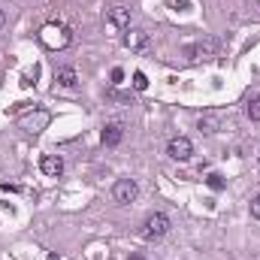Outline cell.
Here are the masks:
<instances>
[{"label":"cell","instance_id":"cell-8","mask_svg":"<svg viewBox=\"0 0 260 260\" xmlns=\"http://www.w3.org/2000/svg\"><path fill=\"white\" fill-rule=\"evenodd\" d=\"M40 170H43L49 179H58V176L64 173V160H61L58 154H46V157L40 160Z\"/></svg>","mask_w":260,"mask_h":260},{"label":"cell","instance_id":"cell-12","mask_svg":"<svg viewBox=\"0 0 260 260\" xmlns=\"http://www.w3.org/2000/svg\"><path fill=\"white\" fill-rule=\"evenodd\" d=\"M200 130H203V133H209V136H212V133H218V130H221V118H218V115H212V112H206V115L200 118Z\"/></svg>","mask_w":260,"mask_h":260},{"label":"cell","instance_id":"cell-5","mask_svg":"<svg viewBox=\"0 0 260 260\" xmlns=\"http://www.w3.org/2000/svg\"><path fill=\"white\" fill-rule=\"evenodd\" d=\"M121 43L127 46L130 52H136V55H148L151 52V40H148L145 30H124V40Z\"/></svg>","mask_w":260,"mask_h":260},{"label":"cell","instance_id":"cell-2","mask_svg":"<svg viewBox=\"0 0 260 260\" xmlns=\"http://www.w3.org/2000/svg\"><path fill=\"white\" fill-rule=\"evenodd\" d=\"M145 239H160V236H167L170 233V218L164 215V212H154V215H148L145 218Z\"/></svg>","mask_w":260,"mask_h":260},{"label":"cell","instance_id":"cell-18","mask_svg":"<svg viewBox=\"0 0 260 260\" xmlns=\"http://www.w3.org/2000/svg\"><path fill=\"white\" fill-rule=\"evenodd\" d=\"M3 24H6V15H3V12H0V27H3Z\"/></svg>","mask_w":260,"mask_h":260},{"label":"cell","instance_id":"cell-7","mask_svg":"<svg viewBox=\"0 0 260 260\" xmlns=\"http://www.w3.org/2000/svg\"><path fill=\"white\" fill-rule=\"evenodd\" d=\"M49 121H52V115H49L46 109H37L34 115H21V118H18V124L27 130V133H40V130H46L49 127Z\"/></svg>","mask_w":260,"mask_h":260},{"label":"cell","instance_id":"cell-3","mask_svg":"<svg viewBox=\"0 0 260 260\" xmlns=\"http://www.w3.org/2000/svg\"><path fill=\"white\" fill-rule=\"evenodd\" d=\"M188 55H191V61H212V58H218V40H212V37L200 40L194 46H188Z\"/></svg>","mask_w":260,"mask_h":260},{"label":"cell","instance_id":"cell-15","mask_svg":"<svg viewBox=\"0 0 260 260\" xmlns=\"http://www.w3.org/2000/svg\"><path fill=\"white\" fill-rule=\"evenodd\" d=\"M133 88H136V91H145V88H148L145 73H133Z\"/></svg>","mask_w":260,"mask_h":260},{"label":"cell","instance_id":"cell-14","mask_svg":"<svg viewBox=\"0 0 260 260\" xmlns=\"http://www.w3.org/2000/svg\"><path fill=\"white\" fill-rule=\"evenodd\" d=\"M206 182H209V188H212V191H224V176H218V173H212V176H209Z\"/></svg>","mask_w":260,"mask_h":260},{"label":"cell","instance_id":"cell-11","mask_svg":"<svg viewBox=\"0 0 260 260\" xmlns=\"http://www.w3.org/2000/svg\"><path fill=\"white\" fill-rule=\"evenodd\" d=\"M55 82H58L61 88H76V85H79V76H76L73 67H61V70L55 73Z\"/></svg>","mask_w":260,"mask_h":260},{"label":"cell","instance_id":"cell-4","mask_svg":"<svg viewBox=\"0 0 260 260\" xmlns=\"http://www.w3.org/2000/svg\"><path fill=\"white\" fill-rule=\"evenodd\" d=\"M167 154H170L173 160H188V157L194 154V142H191L188 136H173V139L167 142Z\"/></svg>","mask_w":260,"mask_h":260},{"label":"cell","instance_id":"cell-6","mask_svg":"<svg viewBox=\"0 0 260 260\" xmlns=\"http://www.w3.org/2000/svg\"><path fill=\"white\" fill-rule=\"evenodd\" d=\"M112 197H115V203L127 206V203H133V200L139 197V185H136L133 179H118L115 188H112Z\"/></svg>","mask_w":260,"mask_h":260},{"label":"cell","instance_id":"cell-17","mask_svg":"<svg viewBox=\"0 0 260 260\" xmlns=\"http://www.w3.org/2000/svg\"><path fill=\"white\" fill-rule=\"evenodd\" d=\"M121 79H124V70L115 67V70H112V85H121Z\"/></svg>","mask_w":260,"mask_h":260},{"label":"cell","instance_id":"cell-19","mask_svg":"<svg viewBox=\"0 0 260 260\" xmlns=\"http://www.w3.org/2000/svg\"><path fill=\"white\" fill-rule=\"evenodd\" d=\"M49 260H61V257H58V254H52V257H49Z\"/></svg>","mask_w":260,"mask_h":260},{"label":"cell","instance_id":"cell-9","mask_svg":"<svg viewBox=\"0 0 260 260\" xmlns=\"http://www.w3.org/2000/svg\"><path fill=\"white\" fill-rule=\"evenodd\" d=\"M109 24H115V27H121V30H130V9L127 6H115V9H109Z\"/></svg>","mask_w":260,"mask_h":260},{"label":"cell","instance_id":"cell-16","mask_svg":"<svg viewBox=\"0 0 260 260\" xmlns=\"http://www.w3.org/2000/svg\"><path fill=\"white\" fill-rule=\"evenodd\" d=\"M251 218H257V221H260V194L251 200Z\"/></svg>","mask_w":260,"mask_h":260},{"label":"cell","instance_id":"cell-13","mask_svg":"<svg viewBox=\"0 0 260 260\" xmlns=\"http://www.w3.org/2000/svg\"><path fill=\"white\" fill-rule=\"evenodd\" d=\"M245 115H248L251 121H260V97H251V100H248V106H245Z\"/></svg>","mask_w":260,"mask_h":260},{"label":"cell","instance_id":"cell-1","mask_svg":"<svg viewBox=\"0 0 260 260\" xmlns=\"http://www.w3.org/2000/svg\"><path fill=\"white\" fill-rule=\"evenodd\" d=\"M40 37H43V43H46L49 49H67L70 40H73L67 24H46V27L40 30Z\"/></svg>","mask_w":260,"mask_h":260},{"label":"cell","instance_id":"cell-20","mask_svg":"<svg viewBox=\"0 0 260 260\" xmlns=\"http://www.w3.org/2000/svg\"><path fill=\"white\" fill-rule=\"evenodd\" d=\"M257 164H260V157H257Z\"/></svg>","mask_w":260,"mask_h":260},{"label":"cell","instance_id":"cell-10","mask_svg":"<svg viewBox=\"0 0 260 260\" xmlns=\"http://www.w3.org/2000/svg\"><path fill=\"white\" fill-rule=\"evenodd\" d=\"M121 139H124V127H121V124H106V127H103V145L115 148Z\"/></svg>","mask_w":260,"mask_h":260}]
</instances>
